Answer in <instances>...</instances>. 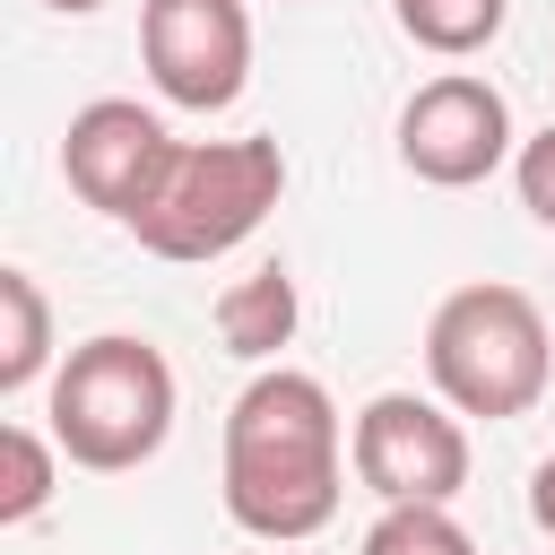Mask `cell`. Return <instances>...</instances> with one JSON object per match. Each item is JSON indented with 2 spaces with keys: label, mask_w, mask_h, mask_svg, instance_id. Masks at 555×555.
Here are the masks:
<instances>
[{
  "label": "cell",
  "mask_w": 555,
  "mask_h": 555,
  "mask_svg": "<svg viewBox=\"0 0 555 555\" xmlns=\"http://www.w3.org/2000/svg\"><path fill=\"white\" fill-rule=\"evenodd\" d=\"M347 425H338V399L295 373V364H269L234 390L225 408V468H217V494H225V520L243 538H269V546H295V538H321L338 520V494H347Z\"/></svg>",
  "instance_id": "6da1fadb"
},
{
  "label": "cell",
  "mask_w": 555,
  "mask_h": 555,
  "mask_svg": "<svg viewBox=\"0 0 555 555\" xmlns=\"http://www.w3.org/2000/svg\"><path fill=\"white\" fill-rule=\"evenodd\" d=\"M546 373H555V338H546V312L503 286V278H477V286H451L425 321V382L442 408L460 416H529L546 399Z\"/></svg>",
  "instance_id": "7a4b0ae2"
},
{
  "label": "cell",
  "mask_w": 555,
  "mask_h": 555,
  "mask_svg": "<svg viewBox=\"0 0 555 555\" xmlns=\"http://www.w3.org/2000/svg\"><path fill=\"white\" fill-rule=\"evenodd\" d=\"M173 434V364L156 338H130V330H95L61 356L52 373V442L95 468V477H121L139 460H156Z\"/></svg>",
  "instance_id": "3957f363"
},
{
  "label": "cell",
  "mask_w": 555,
  "mask_h": 555,
  "mask_svg": "<svg viewBox=\"0 0 555 555\" xmlns=\"http://www.w3.org/2000/svg\"><path fill=\"white\" fill-rule=\"evenodd\" d=\"M278 199H286L278 139H182L173 165H165V182L130 217V234L156 260H217L243 234H260V217Z\"/></svg>",
  "instance_id": "277c9868"
},
{
  "label": "cell",
  "mask_w": 555,
  "mask_h": 555,
  "mask_svg": "<svg viewBox=\"0 0 555 555\" xmlns=\"http://www.w3.org/2000/svg\"><path fill=\"white\" fill-rule=\"evenodd\" d=\"M347 460H356V486H373L382 503H451L468 486V425L442 399L382 390L356 408Z\"/></svg>",
  "instance_id": "5b68a950"
},
{
  "label": "cell",
  "mask_w": 555,
  "mask_h": 555,
  "mask_svg": "<svg viewBox=\"0 0 555 555\" xmlns=\"http://www.w3.org/2000/svg\"><path fill=\"white\" fill-rule=\"evenodd\" d=\"M147 87L182 113H225L251 78V9L243 0H139Z\"/></svg>",
  "instance_id": "8992f818"
},
{
  "label": "cell",
  "mask_w": 555,
  "mask_h": 555,
  "mask_svg": "<svg viewBox=\"0 0 555 555\" xmlns=\"http://www.w3.org/2000/svg\"><path fill=\"white\" fill-rule=\"evenodd\" d=\"M512 156V104L477 69H442L399 104V165L434 191H468Z\"/></svg>",
  "instance_id": "52a82bcc"
},
{
  "label": "cell",
  "mask_w": 555,
  "mask_h": 555,
  "mask_svg": "<svg viewBox=\"0 0 555 555\" xmlns=\"http://www.w3.org/2000/svg\"><path fill=\"white\" fill-rule=\"evenodd\" d=\"M173 147H182V139H173L147 104L95 95V104H78L69 130H61V173H69V191H78L87 208H104L113 225H130V217L147 208V191L165 182Z\"/></svg>",
  "instance_id": "ba28073f"
},
{
  "label": "cell",
  "mask_w": 555,
  "mask_h": 555,
  "mask_svg": "<svg viewBox=\"0 0 555 555\" xmlns=\"http://www.w3.org/2000/svg\"><path fill=\"white\" fill-rule=\"evenodd\" d=\"M295 321H304V304H295L286 260L243 269V278L217 295V338H225V356H243V364H269L278 347H295Z\"/></svg>",
  "instance_id": "9c48e42d"
},
{
  "label": "cell",
  "mask_w": 555,
  "mask_h": 555,
  "mask_svg": "<svg viewBox=\"0 0 555 555\" xmlns=\"http://www.w3.org/2000/svg\"><path fill=\"white\" fill-rule=\"evenodd\" d=\"M52 364V304L26 269H0V399L35 390Z\"/></svg>",
  "instance_id": "30bf717a"
},
{
  "label": "cell",
  "mask_w": 555,
  "mask_h": 555,
  "mask_svg": "<svg viewBox=\"0 0 555 555\" xmlns=\"http://www.w3.org/2000/svg\"><path fill=\"white\" fill-rule=\"evenodd\" d=\"M390 17H399V35H408L416 52L468 61V52H486V43L503 35L512 0H390Z\"/></svg>",
  "instance_id": "8fae6325"
},
{
  "label": "cell",
  "mask_w": 555,
  "mask_h": 555,
  "mask_svg": "<svg viewBox=\"0 0 555 555\" xmlns=\"http://www.w3.org/2000/svg\"><path fill=\"white\" fill-rule=\"evenodd\" d=\"M52 451L61 442H43L35 425H0V529H26L52 503V486H61Z\"/></svg>",
  "instance_id": "7c38bea8"
},
{
  "label": "cell",
  "mask_w": 555,
  "mask_h": 555,
  "mask_svg": "<svg viewBox=\"0 0 555 555\" xmlns=\"http://www.w3.org/2000/svg\"><path fill=\"white\" fill-rule=\"evenodd\" d=\"M364 555H477V538L451 520V503H382Z\"/></svg>",
  "instance_id": "4fadbf2b"
},
{
  "label": "cell",
  "mask_w": 555,
  "mask_h": 555,
  "mask_svg": "<svg viewBox=\"0 0 555 555\" xmlns=\"http://www.w3.org/2000/svg\"><path fill=\"white\" fill-rule=\"evenodd\" d=\"M512 182H520V208H529L538 225H555V121H546L538 139H520V156H512Z\"/></svg>",
  "instance_id": "5bb4252c"
},
{
  "label": "cell",
  "mask_w": 555,
  "mask_h": 555,
  "mask_svg": "<svg viewBox=\"0 0 555 555\" xmlns=\"http://www.w3.org/2000/svg\"><path fill=\"white\" fill-rule=\"evenodd\" d=\"M529 520H538V529L555 538V451H546V460L529 468Z\"/></svg>",
  "instance_id": "9a60e30c"
},
{
  "label": "cell",
  "mask_w": 555,
  "mask_h": 555,
  "mask_svg": "<svg viewBox=\"0 0 555 555\" xmlns=\"http://www.w3.org/2000/svg\"><path fill=\"white\" fill-rule=\"evenodd\" d=\"M43 9H61V17H87V9H104V0H43Z\"/></svg>",
  "instance_id": "2e32d148"
}]
</instances>
